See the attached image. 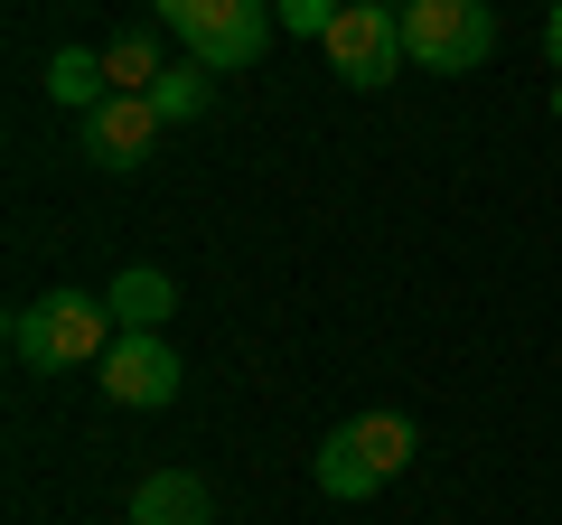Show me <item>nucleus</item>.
<instances>
[{
    "label": "nucleus",
    "mask_w": 562,
    "mask_h": 525,
    "mask_svg": "<svg viewBox=\"0 0 562 525\" xmlns=\"http://www.w3.org/2000/svg\"><path fill=\"white\" fill-rule=\"evenodd\" d=\"M122 338L113 301L103 291H47V301H20L10 310V357L57 376V366H103V347Z\"/></svg>",
    "instance_id": "1"
},
{
    "label": "nucleus",
    "mask_w": 562,
    "mask_h": 525,
    "mask_svg": "<svg viewBox=\"0 0 562 525\" xmlns=\"http://www.w3.org/2000/svg\"><path fill=\"white\" fill-rule=\"evenodd\" d=\"M413 450H422V432L403 423V413H357V423H338L310 450V479H319V498L357 506V498H375L394 469H413Z\"/></svg>",
    "instance_id": "2"
},
{
    "label": "nucleus",
    "mask_w": 562,
    "mask_h": 525,
    "mask_svg": "<svg viewBox=\"0 0 562 525\" xmlns=\"http://www.w3.org/2000/svg\"><path fill=\"white\" fill-rule=\"evenodd\" d=\"M150 10L206 76H235L272 47V0H150Z\"/></svg>",
    "instance_id": "3"
},
{
    "label": "nucleus",
    "mask_w": 562,
    "mask_h": 525,
    "mask_svg": "<svg viewBox=\"0 0 562 525\" xmlns=\"http://www.w3.org/2000/svg\"><path fill=\"white\" fill-rule=\"evenodd\" d=\"M403 57L422 76H479L497 57V10L487 0H403Z\"/></svg>",
    "instance_id": "4"
},
{
    "label": "nucleus",
    "mask_w": 562,
    "mask_h": 525,
    "mask_svg": "<svg viewBox=\"0 0 562 525\" xmlns=\"http://www.w3.org/2000/svg\"><path fill=\"white\" fill-rule=\"evenodd\" d=\"M319 47H328V66H338L357 94H375V85H394L403 66H413L403 57V10H384V0H347Z\"/></svg>",
    "instance_id": "5"
},
{
    "label": "nucleus",
    "mask_w": 562,
    "mask_h": 525,
    "mask_svg": "<svg viewBox=\"0 0 562 525\" xmlns=\"http://www.w3.org/2000/svg\"><path fill=\"white\" fill-rule=\"evenodd\" d=\"M94 384L113 394V404H132V413H160L169 394H179V347H169L160 328H122V338L103 347Z\"/></svg>",
    "instance_id": "6"
},
{
    "label": "nucleus",
    "mask_w": 562,
    "mask_h": 525,
    "mask_svg": "<svg viewBox=\"0 0 562 525\" xmlns=\"http://www.w3.org/2000/svg\"><path fill=\"white\" fill-rule=\"evenodd\" d=\"M160 132H169V122L150 113V94H103L94 113H85L76 142H85V160H94V169H113V179H122V169L150 160V142H160Z\"/></svg>",
    "instance_id": "7"
},
{
    "label": "nucleus",
    "mask_w": 562,
    "mask_h": 525,
    "mask_svg": "<svg viewBox=\"0 0 562 525\" xmlns=\"http://www.w3.org/2000/svg\"><path fill=\"white\" fill-rule=\"evenodd\" d=\"M132 525H216V498L198 469H150L132 488Z\"/></svg>",
    "instance_id": "8"
},
{
    "label": "nucleus",
    "mask_w": 562,
    "mask_h": 525,
    "mask_svg": "<svg viewBox=\"0 0 562 525\" xmlns=\"http://www.w3.org/2000/svg\"><path fill=\"white\" fill-rule=\"evenodd\" d=\"M103 301H113L122 328H169V310H179V282H169L160 262H122L113 282H103Z\"/></svg>",
    "instance_id": "9"
},
{
    "label": "nucleus",
    "mask_w": 562,
    "mask_h": 525,
    "mask_svg": "<svg viewBox=\"0 0 562 525\" xmlns=\"http://www.w3.org/2000/svg\"><path fill=\"white\" fill-rule=\"evenodd\" d=\"M47 94L66 103V113H94L103 94H113V76H103V47H57V57H47Z\"/></svg>",
    "instance_id": "10"
},
{
    "label": "nucleus",
    "mask_w": 562,
    "mask_h": 525,
    "mask_svg": "<svg viewBox=\"0 0 562 525\" xmlns=\"http://www.w3.org/2000/svg\"><path fill=\"white\" fill-rule=\"evenodd\" d=\"M103 76H113V94H150L169 76V57L150 29H122V38H103Z\"/></svg>",
    "instance_id": "11"
},
{
    "label": "nucleus",
    "mask_w": 562,
    "mask_h": 525,
    "mask_svg": "<svg viewBox=\"0 0 562 525\" xmlns=\"http://www.w3.org/2000/svg\"><path fill=\"white\" fill-rule=\"evenodd\" d=\"M206 103H216V76H206L198 57H179L160 85H150V113L160 122H206Z\"/></svg>",
    "instance_id": "12"
},
{
    "label": "nucleus",
    "mask_w": 562,
    "mask_h": 525,
    "mask_svg": "<svg viewBox=\"0 0 562 525\" xmlns=\"http://www.w3.org/2000/svg\"><path fill=\"white\" fill-rule=\"evenodd\" d=\"M338 10H347V0H281V29H301V38H328V29H338Z\"/></svg>",
    "instance_id": "13"
},
{
    "label": "nucleus",
    "mask_w": 562,
    "mask_h": 525,
    "mask_svg": "<svg viewBox=\"0 0 562 525\" xmlns=\"http://www.w3.org/2000/svg\"><path fill=\"white\" fill-rule=\"evenodd\" d=\"M543 57H553V76H562V0L543 10Z\"/></svg>",
    "instance_id": "14"
},
{
    "label": "nucleus",
    "mask_w": 562,
    "mask_h": 525,
    "mask_svg": "<svg viewBox=\"0 0 562 525\" xmlns=\"http://www.w3.org/2000/svg\"><path fill=\"white\" fill-rule=\"evenodd\" d=\"M553 122H562V76H553Z\"/></svg>",
    "instance_id": "15"
},
{
    "label": "nucleus",
    "mask_w": 562,
    "mask_h": 525,
    "mask_svg": "<svg viewBox=\"0 0 562 525\" xmlns=\"http://www.w3.org/2000/svg\"><path fill=\"white\" fill-rule=\"evenodd\" d=\"M384 10H403V0H384Z\"/></svg>",
    "instance_id": "16"
}]
</instances>
